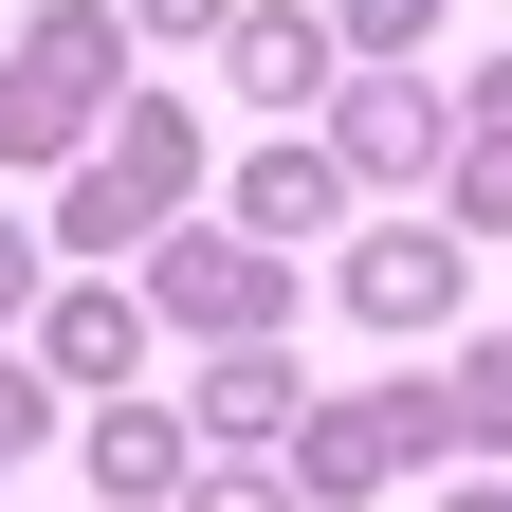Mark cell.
Here are the masks:
<instances>
[{"label":"cell","mask_w":512,"mask_h":512,"mask_svg":"<svg viewBox=\"0 0 512 512\" xmlns=\"http://www.w3.org/2000/svg\"><path fill=\"white\" fill-rule=\"evenodd\" d=\"M92 74H110V37H92V19H55L19 74H0V128H19V147H55V128L92 110Z\"/></svg>","instance_id":"1"},{"label":"cell","mask_w":512,"mask_h":512,"mask_svg":"<svg viewBox=\"0 0 512 512\" xmlns=\"http://www.w3.org/2000/svg\"><path fill=\"white\" fill-rule=\"evenodd\" d=\"M366 311H384V330H403V311H439V238H384V256H366Z\"/></svg>","instance_id":"2"},{"label":"cell","mask_w":512,"mask_h":512,"mask_svg":"<svg viewBox=\"0 0 512 512\" xmlns=\"http://www.w3.org/2000/svg\"><path fill=\"white\" fill-rule=\"evenodd\" d=\"M19 439H37V403H19V384H0V458H19Z\"/></svg>","instance_id":"3"}]
</instances>
